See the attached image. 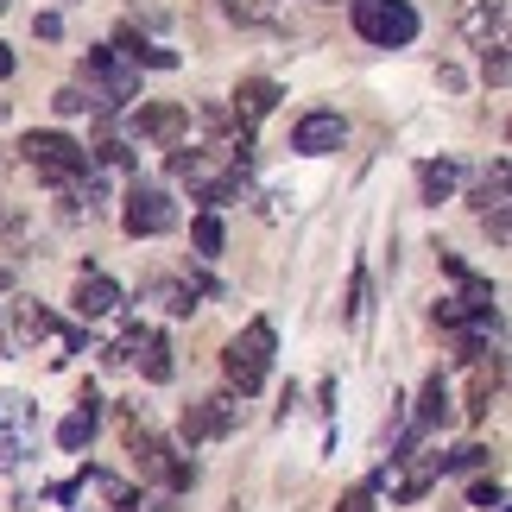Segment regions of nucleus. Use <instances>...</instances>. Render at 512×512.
<instances>
[{
  "instance_id": "12",
  "label": "nucleus",
  "mask_w": 512,
  "mask_h": 512,
  "mask_svg": "<svg viewBox=\"0 0 512 512\" xmlns=\"http://www.w3.org/2000/svg\"><path fill=\"white\" fill-rule=\"evenodd\" d=\"M272 108H279V83H266V76H247V83L234 89V121H241V127L266 121Z\"/></svg>"
},
{
  "instance_id": "22",
  "label": "nucleus",
  "mask_w": 512,
  "mask_h": 512,
  "mask_svg": "<svg viewBox=\"0 0 512 512\" xmlns=\"http://www.w3.org/2000/svg\"><path fill=\"white\" fill-rule=\"evenodd\" d=\"M32 32H38V38H57V32H64V19H57V13H38Z\"/></svg>"
},
{
  "instance_id": "19",
  "label": "nucleus",
  "mask_w": 512,
  "mask_h": 512,
  "mask_svg": "<svg viewBox=\"0 0 512 512\" xmlns=\"http://www.w3.org/2000/svg\"><path fill=\"white\" fill-rule=\"evenodd\" d=\"M468 500L487 506V512H506V487L500 481H475V487H468Z\"/></svg>"
},
{
  "instance_id": "3",
  "label": "nucleus",
  "mask_w": 512,
  "mask_h": 512,
  "mask_svg": "<svg viewBox=\"0 0 512 512\" xmlns=\"http://www.w3.org/2000/svg\"><path fill=\"white\" fill-rule=\"evenodd\" d=\"M354 32L367 38V45H411L418 38V13H411V0H354L348 7Z\"/></svg>"
},
{
  "instance_id": "16",
  "label": "nucleus",
  "mask_w": 512,
  "mask_h": 512,
  "mask_svg": "<svg viewBox=\"0 0 512 512\" xmlns=\"http://www.w3.org/2000/svg\"><path fill=\"white\" fill-rule=\"evenodd\" d=\"M443 411H449V386H443V373L424 386V405H418V430H437L443 424Z\"/></svg>"
},
{
  "instance_id": "14",
  "label": "nucleus",
  "mask_w": 512,
  "mask_h": 512,
  "mask_svg": "<svg viewBox=\"0 0 512 512\" xmlns=\"http://www.w3.org/2000/svg\"><path fill=\"white\" fill-rule=\"evenodd\" d=\"M456 165H449V159H430L424 171H418V190H424V203H449V190H456Z\"/></svg>"
},
{
  "instance_id": "20",
  "label": "nucleus",
  "mask_w": 512,
  "mask_h": 512,
  "mask_svg": "<svg viewBox=\"0 0 512 512\" xmlns=\"http://www.w3.org/2000/svg\"><path fill=\"white\" fill-rule=\"evenodd\" d=\"M481 462H487V449H481V443H462L456 456H443V468H462V475H475Z\"/></svg>"
},
{
  "instance_id": "17",
  "label": "nucleus",
  "mask_w": 512,
  "mask_h": 512,
  "mask_svg": "<svg viewBox=\"0 0 512 512\" xmlns=\"http://www.w3.org/2000/svg\"><path fill=\"white\" fill-rule=\"evenodd\" d=\"M190 241H196L203 260H215V253H222V222H215V215H196V222H190Z\"/></svg>"
},
{
  "instance_id": "23",
  "label": "nucleus",
  "mask_w": 512,
  "mask_h": 512,
  "mask_svg": "<svg viewBox=\"0 0 512 512\" xmlns=\"http://www.w3.org/2000/svg\"><path fill=\"white\" fill-rule=\"evenodd\" d=\"M7 291H13V266H0V298H7Z\"/></svg>"
},
{
  "instance_id": "9",
  "label": "nucleus",
  "mask_w": 512,
  "mask_h": 512,
  "mask_svg": "<svg viewBox=\"0 0 512 512\" xmlns=\"http://www.w3.org/2000/svg\"><path fill=\"white\" fill-rule=\"evenodd\" d=\"M184 127H190L184 102H140V108H133V133H140V140L171 146V140H184Z\"/></svg>"
},
{
  "instance_id": "25",
  "label": "nucleus",
  "mask_w": 512,
  "mask_h": 512,
  "mask_svg": "<svg viewBox=\"0 0 512 512\" xmlns=\"http://www.w3.org/2000/svg\"><path fill=\"white\" fill-rule=\"evenodd\" d=\"M7 7H13V0H0V13H7Z\"/></svg>"
},
{
  "instance_id": "6",
  "label": "nucleus",
  "mask_w": 512,
  "mask_h": 512,
  "mask_svg": "<svg viewBox=\"0 0 512 512\" xmlns=\"http://www.w3.org/2000/svg\"><path fill=\"white\" fill-rule=\"evenodd\" d=\"M127 449H133V462H140V475H152V481H165V487H190L196 481V462H171V449L140 424L127 430Z\"/></svg>"
},
{
  "instance_id": "24",
  "label": "nucleus",
  "mask_w": 512,
  "mask_h": 512,
  "mask_svg": "<svg viewBox=\"0 0 512 512\" xmlns=\"http://www.w3.org/2000/svg\"><path fill=\"white\" fill-rule=\"evenodd\" d=\"M0 76H13V51L7 45H0Z\"/></svg>"
},
{
  "instance_id": "18",
  "label": "nucleus",
  "mask_w": 512,
  "mask_h": 512,
  "mask_svg": "<svg viewBox=\"0 0 512 512\" xmlns=\"http://www.w3.org/2000/svg\"><path fill=\"white\" fill-rule=\"evenodd\" d=\"M51 108H57V114H89L95 102H89V89H83V83H70V89H57V102H51Z\"/></svg>"
},
{
  "instance_id": "2",
  "label": "nucleus",
  "mask_w": 512,
  "mask_h": 512,
  "mask_svg": "<svg viewBox=\"0 0 512 512\" xmlns=\"http://www.w3.org/2000/svg\"><path fill=\"white\" fill-rule=\"evenodd\" d=\"M222 367H228L234 392H241V399H253V392L266 386V373H272V323H266V317H253L241 336L222 348Z\"/></svg>"
},
{
  "instance_id": "21",
  "label": "nucleus",
  "mask_w": 512,
  "mask_h": 512,
  "mask_svg": "<svg viewBox=\"0 0 512 512\" xmlns=\"http://www.w3.org/2000/svg\"><path fill=\"white\" fill-rule=\"evenodd\" d=\"M336 512H380V506H373V487H354V494H342Z\"/></svg>"
},
{
  "instance_id": "8",
  "label": "nucleus",
  "mask_w": 512,
  "mask_h": 512,
  "mask_svg": "<svg viewBox=\"0 0 512 512\" xmlns=\"http://www.w3.org/2000/svg\"><path fill=\"white\" fill-rule=\"evenodd\" d=\"M241 424V405L228 399V392H215V399L190 405L184 411V443H209V437H228V430Z\"/></svg>"
},
{
  "instance_id": "4",
  "label": "nucleus",
  "mask_w": 512,
  "mask_h": 512,
  "mask_svg": "<svg viewBox=\"0 0 512 512\" xmlns=\"http://www.w3.org/2000/svg\"><path fill=\"white\" fill-rule=\"evenodd\" d=\"M19 152H26V165L32 171H45V177H57V184H76V177H89V152L70 140V133H57V127H45V133H26L19 140Z\"/></svg>"
},
{
  "instance_id": "15",
  "label": "nucleus",
  "mask_w": 512,
  "mask_h": 512,
  "mask_svg": "<svg viewBox=\"0 0 512 512\" xmlns=\"http://www.w3.org/2000/svg\"><path fill=\"white\" fill-rule=\"evenodd\" d=\"M95 437V392H83V411H70L64 424H57V443L64 449H83Z\"/></svg>"
},
{
  "instance_id": "1",
  "label": "nucleus",
  "mask_w": 512,
  "mask_h": 512,
  "mask_svg": "<svg viewBox=\"0 0 512 512\" xmlns=\"http://www.w3.org/2000/svg\"><path fill=\"white\" fill-rule=\"evenodd\" d=\"M83 89H89L95 114H108V108H121V102H133V95H140V64H133V57H121L114 45H95V51L83 57Z\"/></svg>"
},
{
  "instance_id": "10",
  "label": "nucleus",
  "mask_w": 512,
  "mask_h": 512,
  "mask_svg": "<svg viewBox=\"0 0 512 512\" xmlns=\"http://www.w3.org/2000/svg\"><path fill=\"white\" fill-rule=\"evenodd\" d=\"M70 310L83 323H95V317H114V310H121V285L108 279V272H83V279H76V298H70Z\"/></svg>"
},
{
  "instance_id": "11",
  "label": "nucleus",
  "mask_w": 512,
  "mask_h": 512,
  "mask_svg": "<svg viewBox=\"0 0 512 512\" xmlns=\"http://www.w3.org/2000/svg\"><path fill=\"white\" fill-rule=\"evenodd\" d=\"M456 26L475 38V45H500V32H506V0H462V7H456Z\"/></svg>"
},
{
  "instance_id": "13",
  "label": "nucleus",
  "mask_w": 512,
  "mask_h": 512,
  "mask_svg": "<svg viewBox=\"0 0 512 512\" xmlns=\"http://www.w3.org/2000/svg\"><path fill=\"white\" fill-rule=\"evenodd\" d=\"M127 361H140V373H146L152 386L171 380V342H165V336H146V329H140V336H133V348H127Z\"/></svg>"
},
{
  "instance_id": "5",
  "label": "nucleus",
  "mask_w": 512,
  "mask_h": 512,
  "mask_svg": "<svg viewBox=\"0 0 512 512\" xmlns=\"http://www.w3.org/2000/svg\"><path fill=\"white\" fill-rule=\"evenodd\" d=\"M121 228L133 234V241L171 234V228H177V203H171V190H159V184H133V190H127V209H121Z\"/></svg>"
},
{
  "instance_id": "7",
  "label": "nucleus",
  "mask_w": 512,
  "mask_h": 512,
  "mask_svg": "<svg viewBox=\"0 0 512 512\" xmlns=\"http://www.w3.org/2000/svg\"><path fill=\"white\" fill-rule=\"evenodd\" d=\"M342 146H348V121L329 114V108L304 114V121L291 127V152H304V159H329V152H342Z\"/></svg>"
}]
</instances>
